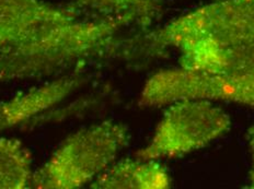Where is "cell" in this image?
<instances>
[{
    "label": "cell",
    "mask_w": 254,
    "mask_h": 189,
    "mask_svg": "<svg viewBox=\"0 0 254 189\" xmlns=\"http://www.w3.org/2000/svg\"><path fill=\"white\" fill-rule=\"evenodd\" d=\"M2 41H7V40H6V39H4V38H3V36H2L1 34H0V42H2Z\"/></svg>",
    "instance_id": "4fadbf2b"
},
{
    "label": "cell",
    "mask_w": 254,
    "mask_h": 189,
    "mask_svg": "<svg viewBox=\"0 0 254 189\" xmlns=\"http://www.w3.org/2000/svg\"><path fill=\"white\" fill-rule=\"evenodd\" d=\"M254 40V0H217L149 31L150 50L177 48L185 42H238Z\"/></svg>",
    "instance_id": "277c9868"
},
{
    "label": "cell",
    "mask_w": 254,
    "mask_h": 189,
    "mask_svg": "<svg viewBox=\"0 0 254 189\" xmlns=\"http://www.w3.org/2000/svg\"><path fill=\"white\" fill-rule=\"evenodd\" d=\"M180 67L226 76H254V40L190 41L177 47Z\"/></svg>",
    "instance_id": "8992f818"
},
{
    "label": "cell",
    "mask_w": 254,
    "mask_h": 189,
    "mask_svg": "<svg viewBox=\"0 0 254 189\" xmlns=\"http://www.w3.org/2000/svg\"><path fill=\"white\" fill-rule=\"evenodd\" d=\"M230 127L228 113L210 99H179L167 105L149 143L136 156L159 161L189 154L205 148Z\"/></svg>",
    "instance_id": "3957f363"
},
{
    "label": "cell",
    "mask_w": 254,
    "mask_h": 189,
    "mask_svg": "<svg viewBox=\"0 0 254 189\" xmlns=\"http://www.w3.org/2000/svg\"><path fill=\"white\" fill-rule=\"evenodd\" d=\"M249 143H250V149L252 153V167L250 172V185L254 188V126L249 129L248 131Z\"/></svg>",
    "instance_id": "7c38bea8"
},
{
    "label": "cell",
    "mask_w": 254,
    "mask_h": 189,
    "mask_svg": "<svg viewBox=\"0 0 254 189\" xmlns=\"http://www.w3.org/2000/svg\"><path fill=\"white\" fill-rule=\"evenodd\" d=\"M122 29L113 21L78 17L22 39L0 42V83L63 71L112 45Z\"/></svg>",
    "instance_id": "6da1fadb"
},
{
    "label": "cell",
    "mask_w": 254,
    "mask_h": 189,
    "mask_svg": "<svg viewBox=\"0 0 254 189\" xmlns=\"http://www.w3.org/2000/svg\"><path fill=\"white\" fill-rule=\"evenodd\" d=\"M172 185L169 172L159 161L126 159L114 162L90 184L95 189H167Z\"/></svg>",
    "instance_id": "ba28073f"
},
{
    "label": "cell",
    "mask_w": 254,
    "mask_h": 189,
    "mask_svg": "<svg viewBox=\"0 0 254 189\" xmlns=\"http://www.w3.org/2000/svg\"><path fill=\"white\" fill-rule=\"evenodd\" d=\"M79 10L45 0H0V34L7 41L22 39L79 17Z\"/></svg>",
    "instance_id": "52a82bcc"
},
{
    "label": "cell",
    "mask_w": 254,
    "mask_h": 189,
    "mask_svg": "<svg viewBox=\"0 0 254 189\" xmlns=\"http://www.w3.org/2000/svg\"><path fill=\"white\" fill-rule=\"evenodd\" d=\"M33 156L22 141L0 137V189L31 187Z\"/></svg>",
    "instance_id": "8fae6325"
},
{
    "label": "cell",
    "mask_w": 254,
    "mask_h": 189,
    "mask_svg": "<svg viewBox=\"0 0 254 189\" xmlns=\"http://www.w3.org/2000/svg\"><path fill=\"white\" fill-rule=\"evenodd\" d=\"M129 139L128 128L114 120L78 130L34 172L31 187L77 189L90 185L114 163Z\"/></svg>",
    "instance_id": "7a4b0ae2"
},
{
    "label": "cell",
    "mask_w": 254,
    "mask_h": 189,
    "mask_svg": "<svg viewBox=\"0 0 254 189\" xmlns=\"http://www.w3.org/2000/svg\"><path fill=\"white\" fill-rule=\"evenodd\" d=\"M183 98L224 101L254 108V76H226L183 67L168 68L149 77L141 90L139 104L160 107Z\"/></svg>",
    "instance_id": "5b68a950"
},
{
    "label": "cell",
    "mask_w": 254,
    "mask_h": 189,
    "mask_svg": "<svg viewBox=\"0 0 254 189\" xmlns=\"http://www.w3.org/2000/svg\"><path fill=\"white\" fill-rule=\"evenodd\" d=\"M165 3L166 0H76L73 6L91 18L147 31L160 19Z\"/></svg>",
    "instance_id": "9c48e42d"
},
{
    "label": "cell",
    "mask_w": 254,
    "mask_h": 189,
    "mask_svg": "<svg viewBox=\"0 0 254 189\" xmlns=\"http://www.w3.org/2000/svg\"><path fill=\"white\" fill-rule=\"evenodd\" d=\"M60 101V92L50 82L13 96L0 104V133L44 113Z\"/></svg>",
    "instance_id": "30bf717a"
}]
</instances>
